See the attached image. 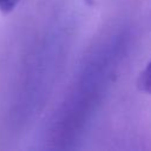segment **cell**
<instances>
[{"label":"cell","instance_id":"cell-1","mask_svg":"<svg viewBox=\"0 0 151 151\" xmlns=\"http://www.w3.org/2000/svg\"><path fill=\"white\" fill-rule=\"evenodd\" d=\"M137 86L140 91L151 94V60L145 65L143 71L139 73Z\"/></svg>","mask_w":151,"mask_h":151},{"label":"cell","instance_id":"cell-2","mask_svg":"<svg viewBox=\"0 0 151 151\" xmlns=\"http://www.w3.org/2000/svg\"><path fill=\"white\" fill-rule=\"evenodd\" d=\"M20 0H0V12L4 14H7L12 12Z\"/></svg>","mask_w":151,"mask_h":151}]
</instances>
